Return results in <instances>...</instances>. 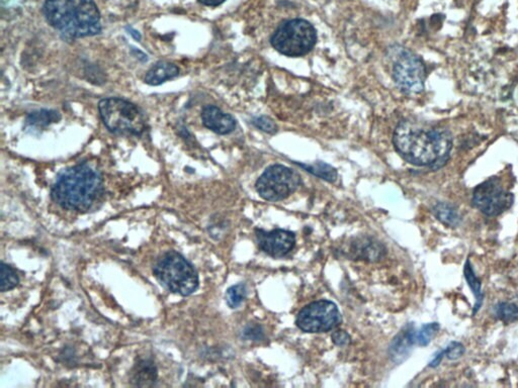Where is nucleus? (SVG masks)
I'll return each mask as SVG.
<instances>
[{"mask_svg":"<svg viewBox=\"0 0 518 388\" xmlns=\"http://www.w3.org/2000/svg\"><path fill=\"white\" fill-rule=\"evenodd\" d=\"M246 297V288L244 284H237L229 288L226 293V301L229 307L237 308L243 303Z\"/></svg>","mask_w":518,"mask_h":388,"instance_id":"nucleus-22","label":"nucleus"},{"mask_svg":"<svg viewBox=\"0 0 518 388\" xmlns=\"http://www.w3.org/2000/svg\"><path fill=\"white\" fill-rule=\"evenodd\" d=\"M256 239L259 247L273 257L287 255L295 247L296 237L290 230H275L273 232L258 230Z\"/></svg>","mask_w":518,"mask_h":388,"instance_id":"nucleus-11","label":"nucleus"},{"mask_svg":"<svg viewBox=\"0 0 518 388\" xmlns=\"http://www.w3.org/2000/svg\"><path fill=\"white\" fill-rule=\"evenodd\" d=\"M393 143L397 152L410 164L438 169L448 161L453 138L446 129L426 128L406 120L395 129Z\"/></svg>","mask_w":518,"mask_h":388,"instance_id":"nucleus-1","label":"nucleus"},{"mask_svg":"<svg viewBox=\"0 0 518 388\" xmlns=\"http://www.w3.org/2000/svg\"><path fill=\"white\" fill-rule=\"evenodd\" d=\"M103 191L101 173L86 163L63 170L52 187V200L66 210H90Z\"/></svg>","mask_w":518,"mask_h":388,"instance_id":"nucleus-2","label":"nucleus"},{"mask_svg":"<svg viewBox=\"0 0 518 388\" xmlns=\"http://www.w3.org/2000/svg\"><path fill=\"white\" fill-rule=\"evenodd\" d=\"M513 195L503 187L501 181L492 177L481 183L473 193V204L477 210L488 215L497 217L511 208Z\"/></svg>","mask_w":518,"mask_h":388,"instance_id":"nucleus-9","label":"nucleus"},{"mask_svg":"<svg viewBox=\"0 0 518 388\" xmlns=\"http://www.w3.org/2000/svg\"><path fill=\"white\" fill-rule=\"evenodd\" d=\"M439 330V325L437 323H426L422 325L419 331L415 333V343L419 346H427L431 340L433 339Z\"/></svg>","mask_w":518,"mask_h":388,"instance_id":"nucleus-21","label":"nucleus"},{"mask_svg":"<svg viewBox=\"0 0 518 388\" xmlns=\"http://www.w3.org/2000/svg\"><path fill=\"white\" fill-rule=\"evenodd\" d=\"M203 124L206 128L219 135L232 133L236 128V120L231 114L223 113L215 105H208L202 111Z\"/></svg>","mask_w":518,"mask_h":388,"instance_id":"nucleus-12","label":"nucleus"},{"mask_svg":"<svg viewBox=\"0 0 518 388\" xmlns=\"http://www.w3.org/2000/svg\"><path fill=\"white\" fill-rule=\"evenodd\" d=\"M43 10L49 25L66 38H85L101 32V14L94 0H46Z\"/></svg>","mask_w":518,"mask_h":388,"instance_id":"nucleus-3","label":"nucleus"},{"mask_svg":"<svg viewBox=\"0 0 518 388\" xmlns=\"http://www.w3.org/2000/svg\"><path fill=\"white\" fill-rule=\"evenodd\" d=\"M61 120V114L56 111H34L28 116L27 124L37 128H43V127L49 126L53 122H58Z\"/></svg>","mask_w":518,"mask_h":388,"instance_id":"nucleus-18","label":"nucleus"},{"mask_svg":"<svg viewBox=\"0 0 518 388\" xmlns=\"http://www.w3.org/2000/svg\"><path fill=\"white\" fill-rule=\"evenodd\" d=\"M465 351L466 349L463 344L459 342H452L446 348L440 351V352H442L444 358L446 357L450 360H457L465 354Z\"/></svg>","mask_w":518,"mask_h":388,"instance_id":"nucleus-23","label":"nucleus"},{"mask_svg":"<svg viewBox=\"0 0 518 388\" xmlns=\"http://www.w3.org/2000/svg\"><path fill=\"white\" fill-rule=\"evenodd\" d=\"M495 314L503 323L517 322L518 321V305L509 303H498L495 307Z\"/></svg>","mask_w":518,"mask_h":388,"instance_id":"nucleus-19","label":"nucleus"},{"mask_svg":"<svg viewBox=\"0 0 518 388\" xmlns=\"http://www.w3.org/2000/svg\"><path fill=\"white\" fill-rule=\"evenodd\" d=\"M317 42L315 28L305 19H291L280 25L271 43L276 51L288 57H301L312 51Z\"/></svg>","mask_w":518,"mask_h":388,"instance_id":"nucleus-6","label":"nucleus"},{"mask_svg":"<svg viewBox=\"0 0 518 388\" xmlns=\"http://www.w3.org/2000/svg\"><path fill=\"white\" fill-rule=\"evenodd\" d=\"M200 3L204 4L206 6H219L222 3L226 1V0H198Z\"/></svg>","mask_w":518,"mask_h":388,"instance_id":"nucleus-26","label":"nucleus"},{"mask_svg":"<svg viewBox=\"0 0 518 388\" xmlns=\"http://www.w3.org/2000/svg\"><path fill=\"white\" fill-rule=\"evenodd\" d=\"M464 275H465L470 290H472L473 294H474L475 299H476L474 312H473V314H476L477 312H479V310H480L481 305H482L483 299H484V293L482 291V284H481L480 279L477 277L470 260H467L465 267H464Z\"/></svg>","mask_w":518,"mask_h":388,"instance_id":"nucleus-15","label":"nucleus"},{"mask_svg":"<svg viewBox=\"0 0 518 388\" xmlns=\"http://www.w3.org/2000/svg\"><path fill=\"white\" fill-rule=\"evenodd\" d=\"M301 183L295 170L282 165L267 168L256 182V191L263 200L280 202L289 197Z\"/></svg>","mask_w":518,"mask_h":388,"instance_id":"nucleus-7","label":"nucleus"},{"mask_svg":"<svg viewBox=\"0 0 518 388\" xmlns=\"http://www.w3.org/2000/svg\"><path fill=\"white\" fill-rule=\"evenodd\" d=\"M393 78L403 91L420 94L424 89V64L411 52H402L393 66Z\"/></svg>","mask_w":518,"mask_h":388,"instance_id":"nucleus-10","label":"nucleus"},{"mask_svg":"<svg viewBox=\"0 0 518 388\" xmlns=\"http://www.w3.org/2000/svg\"><path fill=\"white\" fill-rule=\"evenodd\" d=\"M154 274L166 290L187 297L198 288V276L193 265L176 251L163 254L155 265Z\"/></svg>","mask_w":518,"mask_h":388,"instance_id":"nucleus-4","label":"nucleus"},{"mask_svg":"<svg viewBox=\"0 0 518 388\" xmlns=\"http://www.w3.org/2000/svg\"><path fill=\"white\" fill-rule=\"evenodd\" d=\"M341 314L335 303L319 301L310 303L298 314V327L306 333H325L340 325Z\"/></svg>","mask_w":518,"mask_h":388,"instance_id":"nucleus-8","label":"nucleus"},{"mask_svg":"<svg viewBox=\"0 0 518 388\" xmlns=\"http://www.w3.org/2000/svg\"><path fill=\"white\" fill-rule=\"evenodd\" d=\"M178 74L179 69L176 65L168 62H158L147 72L145 82L149 85H160L164 82L178 76Z\"/></svg>","mask_w":518,"mask_h":388,"instance_id":"nucleus-14","label":"nucleus"},{"mask_svg":"<svg viewBox=\"0 0 518 388\" xmlns=\"http://www.w3.org/2000/svg\"><path fill=\"white\" fill-rule=\"evenodd\" d=\"M99 111L103 124L114 133L140 136L146 129L141 109L126 99L110 97L99 101Z\"/></svg>","mask_w":518,"mask_h":388,"instance_id":"nucleus-5","label":"nucleus"},{"mask_svg":"<svg viewBox=\"0 0 518 388\" xmlns=\"http://www.w3.org/2000/svg\"><path fill=\"white\" fill-rule=\"evenodd\" d=\"M253 124L256 128L265 133H275L276 131V122L269 116H259L254 120Z\"/></svg>","mask_w":518,"mask_h":388,"instance_id":"nucleus-24","label":"nucleus"},{"mask_svg":"<svg viewBox=\"0 0 518 388\" xmlns=\"http://www.w3.org/2000/svg\"><path fill=\"white\" fill-rule=\"evenodd\" d=\"M433 213L438 221L442 222L444 225L455 228L461 223L459 211L453 204L439 202L433 208Z\"/></svg>","mask_w":518,"mask_h":388,"instance_id":"nucleus-16","label":"nucleus"},{"mask_svg":"<svg viewBox=\"0 0 518 388\" xmlns=\"http://www.w3.org/2000/svg\"><path fill=\"white\" fill-rule=\"evenodd\" d=\"M300 167L305 169L309 173L317 177L324 179L328 182H334L338 179V171L332 166L324 163V162H315L313 164H301L298 163Z\"/></svg>","mask_w":518,"mask_h":388,"instance_id":"nucleus-17","label":"nucleus"},{"mask_svg":"<svg viewBox=\"0 0 518 388\" xmlns=\"http://www.w3.org/2000/svg\"><path fill=\"white\" fill-rule=\"evenodd\" d=\"M19 284V276L12 267L1 263V281H0V290L2 292L14 290Z\"/></svg>","mask_w":518,"mask_h":388,"instance_id":"nucleus-20","label":"nucleus"},{"mask_svg":"<svg viewBox=\"0 0 518 388\" xmlns=\"http://www.w3.org/2000/svg\"><path fill=\"white\" fill-rule=\"evenodd\" d=\"M332 340H333L334 344L338 345V346H345L351 342V337L346 332L336 331L332 335Z\"/></svg>","mask_w":518,"mask_h":388,"instance_id":"nucleus-25","label":"nucleus"},{"mask_svg":"<svg viewBox=\"0 0 518 388\" xmlns=\"http://www.w3.org/2000/svg\"><path fill=\"white\" fill-rule=\"evenodd\" d=\"M156 378L157 368L151 360H140L132 372V382L136 387H152Z\"/></svg>","mask_w":518,"mask_h":388,"instance_id":"nucleus-13","label":"nucleus"}]
</instances>
